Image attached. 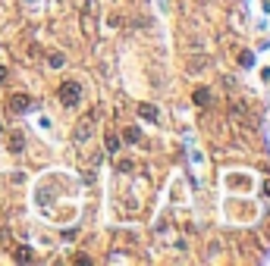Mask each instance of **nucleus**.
I'll list each match as a JSON object with an SVG mask.
<instances>
[{
    "instance_id": "obj_7",
    "label": "nucleus",
    "mask_w": 270,
    "mask_h": 266,
    "mask_svg": "<svg viewBox=\"0 0 270 266\" xmlns=\"http://www.w3.org/2000/svg\"><path fill=\"white\" fill-rule=\"evenodd\" d=\"M138 116L141 119H148V122H157V107H151V104H138Z\"/></svg>"
},
{
    "instance_id": "obj_10",
    "label": "nucleus",
    "mask_w": 270,
    "mask_h": 266,
    "mask_svg": "<svg viewBox=\"0 0 270 266\" xmlns=\"http://www.w3.org/2000/svg\"><path fill=\"white\" fill-rule=\"evenodd\" d=\"M239 66H242V69L255 66V54H251V50H242V54H239Z\"/></svg>"
},
{
    "instance_id": "obj_11",
    "label": "nucleus",
    "mask_w": 270,
    "mask_h": 266,
    "mask_svg": "<svg viewBox=\"0 0 270 266\" xmlns=\"http://www.w3.org/2000/svg\"><path fill=\"white\" fill-rule=\"evenodd\" d=\"M123 138L129 141V144H135V141L141 138V132H138V128H135V125H129V128H126V135H123Z\"/></svg>"
},
{
    "instance_id": "obj_5",
    "label": "nucleus",
    "mask_w": 270,
    "mask_h": 266,
    "mask_svg": "<svg viewBox=\"0 0 270 266\" xmlns=\"http://www.w3.org/2000/svg\"><path fill=\"white\" fill-rule=\"evenodd\" d=\"M6 150H10V153H22V150H25V135H22V132H10Z\"/></svg>"
},
{
    "instance_id": "obj_9",
    "label": "nucleus",
    "mask_w": 270,
    "mask_h": 266,
    "mask_svg": "<svg viewBox=\"0 0 270 266\" xmlns=\"http://www.w3.org/2000/svg\"><path fill=\"white\" fill-rule=\"evenodd\" d=\"M192 100H195L198 107H207V104H210V91H207V88H195V94H192Z\"/></svg>"
},
{
    "instance_id": "obj_3",
    "label": "nucleus",
    "mask_w": 270,
    "mask_h": 266,
    "mask_svg": "<svg viewBox=\"0 0 270 266\" xmlns=\"http://www.w3.org/2000/svg\"><path fill=\"white\" fill-rule=\"evenodd\" d=\"M6 107H10V113H25V110L32 107V97L29 94H13V97L6 100Z\"/></svg>"
},
{
    "instance_id": "obj_12",
    "label": "nucleus",
    "mask_w": 270,
    "mask_h": 266,
    "mask_svg": "<svg viewBox=\"0 0 270 266\" xmlns=\"http://www.w3.org/2000/svg\"><path fill=\"white\" fill-rule=\"evenodd\" d=\"M63 63H66V57H63V54H50V66H54V69H60Z\"/></svg>"
},
{
    "instance_id": "obj_14",
    "label": "nucleus",
    "mask_w": 270,
    "mask_h": 266,
    "mask_svg": "<svg viewBox=\"0 0 270 266\" xmlns=\"http://www.w3.org/2000/svg\"><path fill=\"white\" fill-rule=\"evenodd\" d=\"M6 82V69H3V66H0V85H3Z\"/></svg>"
},
{
    "instance_id": "obj_15",
    "label": "nucleus",
    "mask_w": 270,
    "mask_h": 266,
    "mask_svg": "<svg viewBox=\"0 0 270 266\" xmlns=\"http://www.w3.org/2000/svg\"><path fill=\"white\" fill-rule=\"evenodd\" d=\"M264 194H270V178H267V182H264Z\"/></svg>"
},
{
    "instance_id": "obj_16",
    "label": "nucleus",
    "mask_w": 270,
    "mask_h": 266,
    "mask_svg": "<svg viewBox=\"0 0 270 266\" xmlns=\"http://www.w3.org/2000/svg\"><path fill=\"white\" fill-rule=\"evenodd\" d=\"M0 132H3V122H0Z\"/></svg>"
},
{
    "instance_id": "obj_13",
    "label": "nucleus",
    "mask_w": 270,
    "mask_h": 266,
    "mask_svg": "<svg viewBox=\"0 0 270 266\" xmlns=\"http://www.w3.org/2000/svg\"><path fill=\"white\" fill-rule=\"evenodd\" d=\"M201 66H204V59H189V69H192V72H198Z\"/></svg>"
},
{
    "instance_id": "obj_6",
    "label": "nucleus",
    "mask_w": 270,
    "mask_h": 266,
    "mask_svg": "<svg viewBox=\"0 0 270 266\" xmlns=\"http://www.w3.org/2000/svg\"><path fill=\"white\" fill-rule=\"evenodd\" d=\"M13 257H16V263H32V260H35V251H32L29 244H19L13 251Z\"/></svg>"
},
{
    "instance_id": "obj_1",
    "label": "nucleus",
    "mask_w": 270,
    "mask_h": 266,
    "mask_svg": "<svg viewBox=\"0 0 270 266\" xmlns=\"http://www.w3.org/2000/svg\"><path fill=\"white\" fill-rule=\"evenodd\" d=\"M57 97L63 100V107H75L82 100V85L79 82H63L60 91H57Z\"/></svg>"
},
{
    "instance_id": "obj_4",
    "label": "nucleus",
    "mask_w": 270,
    "mask_h": 266,
    "mask_svg": "<svg viewBox=\"0 0 270 266\" xmlns=\"http://www.w3.org/2000/svg\"><path fill=\"white\" fill-rule=\"evenodd\" d=\"M91 122H95V113H91L88 119H82V122L75 125V135H72L75 144H82V141H88V138H91Z\"/></svg>"
},
{
    "instance_id": "obj_2",
    "label": "nucleus",
    "mask_w": 270,
    "mask_h": 266,
    "mask_svg": "<svg viewBox=\"0 0 270 266\" xmlns=\"http://www.w3.org/2000/svg\"><path fill=\"white\" fill-rule=\"evenodd\" d=\"M95 22H98V0H85L82 6V31H95Z\"/></svg>"
},
{
    "instance_id": "obj_8",
    "label": "nucleus",
    "mask_w": 270,
    "mask_h": 266,
    "mask_svg": "<svg viewBox=\"0 0 270 266\" xmlns=\"http://www.w3.org/2000/svg\"><path fill=\"white\" fill-rule=\"evenodd\" d=\"M104 150H110V157H113V153L120 150V135L107 132V138H104Z\"/></svg>"
}]
</instances>
